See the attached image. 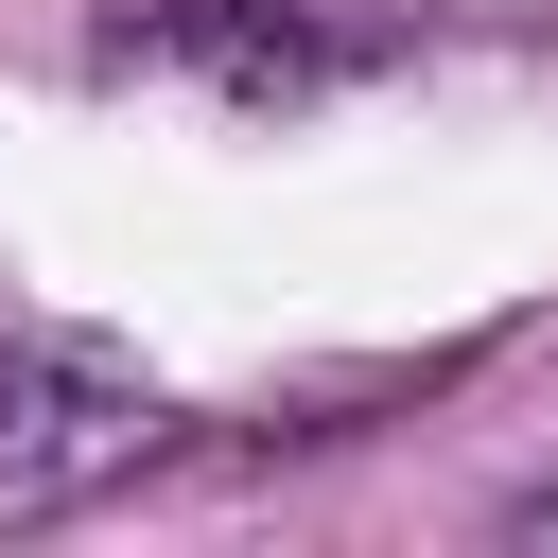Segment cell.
Segmentation results:
<instances>
[{"label":"cell","instance_id":"6da1fadb","mask_svg":"<svg viewBox=\"0 0 558 558\" xmlns=\"http://www.w3.org/2000/svg\"><path fill=\"white\" fill-rule=\"evenodd\" d=\"M140 436H157L140 366H105V349H70V331H17V349H0V523L140 471Z\"/></svg>","mask_w":558,"mask_h":558},{"label":"cell","instance_id":"7a4b0ae2","mask_svg":"<svg viewBox=\"0 0 558 558\" xmlns=\"http://www.w3.org/2000/svg\"><path fill=\"white\" fill-rule=\"evenodd\" d=\"M523 523H541V541H558V488H541V506H523Z\"/></svg>","mask_w":558,"mask_h":558}]
</instances>
